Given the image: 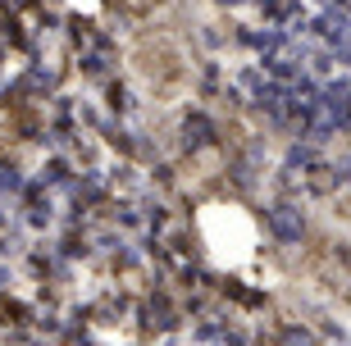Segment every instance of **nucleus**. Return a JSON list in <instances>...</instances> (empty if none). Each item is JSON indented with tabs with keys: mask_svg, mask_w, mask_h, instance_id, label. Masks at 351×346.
<instances>
[{
	"mask_svg": "<svg viewBox=\"0 0 351 346\" xmlns=\"http://www.w3.org/2000/svg\"><path fill=\"white\" fill-rule=\"evenodd\" d=\"M269 228L278 232L283 242H301L306 219H301V210H292V206H274V210H269Z\"/></svg>",
	"mask_w": 351,
	"mask_h": 346,
	"instance_id": "1",
	"label": "nucleus"
},
{
	"mask_svg": "<svg viewBox=\"0 0 351 346\" xmlns=\"http://www.w3.org/2000/svg\"><path fill=\"white\" fill-rule=\"evenodd\" d=\"M283 346H315V337H311V333H301V328H292V333L283 337Z\"/></svg>",
	"mask_w": 351,
	"mask_h": 346,
	"instance_id": "2",
	"label": "nucleus"
}]
</instances>
